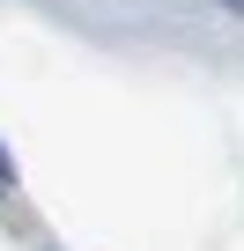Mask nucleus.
<instances>
[{"label": "nucleus", "mask_w": 244, "mask_h": 251, "mask_svg": "<svg viewBox=\"0 0 244 251\" xmlns=\"http://www.w3.org/2000/svg\"><path fill=\"white\" fill-rule=\"evenodd\" d=\"M0 185H15V170H8V155H0Z\"/></svg>", "instance_id": "f257e3e1"}]
</instances>
